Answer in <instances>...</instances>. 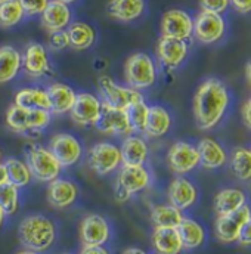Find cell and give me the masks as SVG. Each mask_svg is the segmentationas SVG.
Instances as JSON below:
<instances>
[{"label":"cell","mask_w":251,"mask_h":254,"mask_svg":"<svg viewBox=\"0 0 251 254\" xmlns=\"http://www.w3.org/2000/svg\"><path fill=\"white\" fill-rule=\"evenodd\" d=\"M148 111H149V105L145 102V99L131 104L126 110V114H127L130 126L133 128V133H143L146 119H148Z\"/></svg>","instance_id":"37"},{"label":"cell","mask_w":251,"mask_h":254,"mask_svg":"<svg viewBox=\"0 0 251 254\" xmlns=\"http://www.w3.org/2000/svg\"><path fill=\"white\" fill-rule=\"evenodd\" d=\"M250 151H251V149H250Z\"/></svg>","instance_id":"55"},{"label":"cell","mask_w":251,"mask_h":254,"mask_svg":"<svg viewBox=\"0 0 251 254\" xmlns=\"http://www.w3.org/2000/svg\"><path fill=\"white\" fill-rule=\"evenodd\" d=\"M102 113V102L99 96L87 92L77 93L75 102L69 111L71 120L77 126H95Z\"/></svg>","instance_id":"11"},{"label":"cell","mask_w":251,"mask_h":254,"mask_svg":"<svg viewBox=\"0 0 251 254\" xmlns=\"http://www.w3.org/2000/svg\"><path fill=\"white\" fill-rule=\"evenodd\" d=\"M18 1L22 6L25 15H30V16L42 15V12L46 9L49 3V0H18Z\"/></svg>","instance_id":"39"},{"label":"cell","mask_w":251,"mask_h":254,"mask_svg":"<svg viewBox=\"0 0 251 254\" xmlns=\"http://www.w3.org/2000/svg\"><path fill=\"white\" fill-rule=\"evenodd\" d=\"M58 1H63L65 4H71V3H74V1H77V0H58Z\"/></svg>","instance_id":"51"},{"label":"cell","mask_w":251,"mask_h":254,"mask_svg":"<svg viewBox=\"0 0 251 254\" xmlns=\"http://www.w3.org/2000/svg\"><path fill=\"white\" fill-rule=\"evenodd\" d=\"M149 219H151V223L154 225V228L178 229V226L184 220V214L181 210H178L176 207H173L170 204H157L151 208Z\"/></svg>","instance_id":"32"},{"label":"cell","mask_w":251,"mask_h":254,"mask_svg":"<svg viewBox=\"0 0 251 254\" xmlns=\"http://www.w3.org/2000/svg\"><path fill=\"white\" fill-rule=\"evenodd\" d=\"M196 149L199 154V164L205 169H219L228 160L225 148L214 139L210 137L201 139Z\"/></svg>","instance_id":"25"},{"label":"cell","mask_w":251,"mask_h":254,"mask_svg":"<svg viewBox=\"0 0 251 254\" xmlns=\"http://www.w3.org/2000/svg\"><path fill=\"white\" fill-rule=\"evenodd\" d=\"M78 238L83 247L105 246L111 240V226L104 216L96 213L87 214L80 222Z\"/></svg>","instance_id":"9"},{"label":"cell","mask_w":251,"mask_h":254,"mask_svg":"<svg viewBox=\"0 0 251 254\" xmlns=\"http://www.w3.org/2000/svg\"><path fill=\"white\" fill-rule=\"evenodd\" d=\"M6 126L15 133L40 131L51 125L52 114L45 110H27L10 105L6 111Z\"/></svg>","instance_id":"6"},{"label":"cell","mask_w":251,"mask_h":254,"mask_svg":"<svg viewBox=\"0 0 251 254\" xmlns=\"http://www.w3.org/2000/svg\"><path fill=\"white\" fill-rule=\"evenodd\" d=\"M3 163V149L0 148V164Z\"/></svg>","instance_id":"52"},{"label":"cell","mask_w":251,"mask_h":254,"mask_svg":"<svg viewBox=\"0 0 251 254\" xmlns=\"http://www.w3.org/2000/svg\"><path fill=\"white\" fill-rule=\"evenodd\" d=\"M95 127L104 133V134H111V136H130L133 134V128L128 123L127 114L125 110H116L108 105L102 104V113Z\"/></svg>","instance_id":"16"},{"label":"cell","mask_w":251,"mask_h":254,"mask_svg":"<svg viewBox=\"0 0 251 254\" xmlns=\"http://www.w3.org/2000/svg\"><path fill=\"white\" fill-rule=\"evenodd\" d=\"M193 33V19L182 9H170L161 18V36L187 42Z\"/></svg>","instance_id":"14"},{"label":"cell","mask_w":251,"mask_h":254,"mask_svg":"<svg viewBox=\"0 0 251 254\" xmlns=\"http://www.w3.org/2000/svg\"><path fill=\"white\" fill-rule=\"evenodd\" d=\"M120 152H122V164L145 166L149 155V146L142 136L130 134L125 137L120 146Z\"/></svg>","instance_id":"22"},{"label":"cell","mask_w":251,"mask_h":254,"mask_svg":"<svg viewBox=\"0 0 251 254\" xmlns=\"http://www.w3.org/2000/svg\"><path fill=\"white\" fill-rule=\"evenodd\" d=\"M196 198H198V190L195 188V185L187 178H182V176L175 178L167 188L169 204L176 207L181 211L192 207Z\"/></svg>","instance_id":"21"},{"label":"cell","mask_w":251,"mask_h":254,"mask_svg":"<svg viewBox=\"0 0 251 254\" xmlns=\"http://www.w3.org/2000/svg\"><path fill=\"white\" fill-rule=\"evenodd\" d=\"M71 9L68 4L58 0H49L46 9L40 15V22L43 28L51 34L57 31H63L71 24Z\"/></svg>","instance_id":"20"},{"label":"cell","mask_w":251,"mask_h":254,"mask_svg":"<svg viewBox=\"0 0 251 254\" xmlns=\"http://www.w3.org/2000/svg\"><path fill=\"white\" fill-rule=\"evenodd\" d=\"M151 244L155 254H181L184 252L182 240L175 228H154Z\"/></svg>","instance_id":"24"},{"label":"cell","mask_w":251,"mask_h":254,"mask_svg":"<svg viewBox=\"0 0 251 254\" xmlns=\"http://www.w3.org/2000/svg\"><path fill=\"white\" fill-rule=\"evenodd\" d=\"M225 19L219 13L201 10L193 19V36L205 45L219 42L225 34Z\"/></svg>","instance_id":"12"},{"label":"cell","mask_w":251,"mask_h":254,"mask_svg":"<svg viewBox=\"0 0 251 254\" xmlns=\"http://www.w3.org/2000/svg\"><path fill=\"white\" fill-rule=\"evenodd\" d=\"M107 12L116 21L131 22L143 15L145 0H110Z\"/></svg>","instance_id":"26"},{"label":"cell","mask_w":251,"mask_h":254,"mask_svg":"<svg viewBox=\"0 0 251 254\" xmlns=\"http://www.w3.org/2000/svg\"><path fill=\"white\" fill-rule=\"evenodd\" d=\"M246 77H247V81L250 83L251 86V61L247 64V66H246Z\"/></svg>","instance_id":"48"},{"label":"cell","mask_w":251,"mask_h":254,"mask_svg":"<svg viewBox=\"0 0 251 254\" xmlns=\"http://www.w3.org/2000/svg\"><path fill=\"white\" fill-rule=\"evenodd\" d=\"M58 231L52 219L43 214L25 216L18 226V238L24 249L45 253L51 250L57 241Z\"/></svg>","instance_id":"2"},{"label":"cell","mask_w":251,"mask_h":254,"mask_svg":"<svg viewBox=\"0 0 251 254\" xmlns=\"http://www.w3.org/2000/svg\"><path fill=\"white\" fill-rule=\"evenodd\" d=\"M3 1H6V0H0V3H3Z\"/></svg>","instance_id":"53"},{"label":"cell","mask_w":251,"mask_h":254,"mask_svg":"<svg viewBox=\"0 0 251 254\" xmlns=\"http://www.w3.org/2000/svg\"><path fill=\"white\" fill-rule=\"evenodd\" d=\"M22 68V55L13 46H0V84L12 81Z\"/></svg>","instance_id":"30"},{"label":"cell","mask_w":251,"mask_h":254,"mask_svg":"<svg viewBox=\"0 0 251 254\" xmlns=\"http://www.w3.org/2000/svg\"><path fill=\"white\" fill-rule=\"evenodd\" d=\"M0 205L6 216H13L19 210V188L12 184H6L0 188Z\"/></svg>","instance_id":"38"},{"label":"cell","mask_w":251,"mask_h":254,"mask_svg":"<svg viewBox=\"0 0 251 254\" xmlns=\"http://www.w3.org/2000/svg\"><path fill=\"white\" fill-rule=\"evenodd\" d=\"M238 241H240L243 246H251V217L247 220V223L243 226Z\"/></svg>","instance_id":"42"},{"label":"cell","mask_w":251,"mask_h":254,"mask_svg":"<svg viewBox=\"0 0 251 254\" xmlns=\"http://www.w3.org/2000/svg\"><path fill=\"white\" fill-rule=\"evenodd\" d=\"M123 254H148L145 250H142V249H139V247H128V249H126Z\"/></svg>","instance_id":"47"},{"label":"cell","mask_w":251,"mask_h":254,"mask_svg":"<svg viewBox=\"0 0 251 254\" xmlns=\"http://www.w3.org/2000/svg\"><path fill=\"white\" fill-rule=\"evenodd\" d=\"M6 184H9V178H7L6 167H4V164L1 163V164H0V188H1L3 185H6Z\"/></svg>","instance_id":"46"},{"label":"cell","mask_w":251,"mask_h":254,"mask_svg":"<svg viewBox=\"0 0 251 254\" xmlns=\"http://www.w3.org/2000/svg\"><path fill=\"white\" fill-rule=\"evenodd\" d=\"M157 58L160 64L167 69H175L187 60L188 57V43L178 39L160 37L157 43Z\"/></svg>","instance_id":"17"},{"label":"cell","mask_w":251,"mask_h":254,"mask_svg":"<svg viewBox=\"0 0 251 254\" xmlns=\"http://www.w3.org/2000/svg\"><path fill=\"white\" fill-rule=\"evenodd\" d=\"M246 205V193L235 188L220 190L214 196V211L217 216H226Z\"/></svg>","instance_id":"31"},{"label":"cell","mask_w":251,"mask_h":254,"mask_svg":"<svg viewBox=\"0 0 251 254\" xmlns=\"http://www.w3.org/2000/svg\"><path fill=\"white\" fill-rule=\"evenodd\" d=\"M152 184L151 172L145 166L122 164L117 175L114 195L119 202L128 201L133 195L148 190Z\"/></svg>","instance_id":"3"},{"label":"cell","mask_w":251,"mask_h":254,"mask_svg":"<svg viewBox=\"0 0 251 254\" xmlns=\"http://www.w3.org/2000/svg\"><path fill=\"white\" fill-rule=\"evenodd\" d=\"M80 254H111L105 246H96V247H81Z\"/></svg>","instance_id":"44"},{"label":"cell","mask_w":251,"mask_h":254,"mask_svg":"<svg viewBox=\"0 0 251 254\" xmlns=\"http://www.w3.org/2000/svg\"><path fill=\"white\" fill-rule=\"evenodd\" d=\"M46 198H48V202L55 208H60V210L68 208L78 198V187L69 179L58 178L49 182V187L46 190Z\"/></svg>","instance_id":"19"},{"label":"cell","mask_w":251,"mask_h":254,"mask_svg":"<svg viewBox=\"0 0 251 254\" xmlns=\"http://www.w3.org/2000/svg\"><path fill=\"white\" fill-rule=\"evenodd\" d=\"M63 254H72V253H63Z\"/></svg>","instance_id":"54"},{"label":"cell","mask_w":251,"mask_h":254,"mask_svg":"<svg viewBox=\"0 0 251 254\" xmlns=\"http://www.w3.org/2000/svg\"><path fill=\"white\" fill-rule=\"evenodd\" d=\"M68 39H69V48L75 51H86L93 46L96 40V31L95 28L83 21L71 22L66 27Z\"/></svg>","instance_id":"29"},{"label":"cell","mask_w":251,"mask_h":254,"mask_svg":"<svg viewBox=\"0 0 251 254\" xmlns=\"http://www.w3.org/2000/svg\"><path fill=\"white\" fill-rule=\"evenodd\" d=\"M87 164L98 176H108L122 166L120 148L111 142H98L87 151Z\"/></svg>","instance_id":"8"},{"label":"cell","mask_w":251,"mask_h":254,"mask_svg":"<svg viewBox=\"0 0 251 254\" xmlns=\"http://www.w3.org/2000/svg\"><path fill=\"white\" fill-rule=\"evenodd\" d=\"M167 164L176 175H187L199 166V154L196 146L189 142H176L167 152Z\"/></svg>","instance_id":"15"},{"label":"cell","mask_w":251,"mask_h":254,"mask_svg":"<svg viewBox=\"0 0 251 254\" xmlns=\"http://www.w3.org/2000/svg\"><path fill=\"white\" fill-rule=\"evenodd\" d=\"M16 254H42V253H37V252H31V250H27V249H22V250H19Z\"/></svg>","instance_id":"50"},{"label":"cell","mask_w":251,"mask_h":254,"mask_svg":"<svg viewBox=\"0 0 251 254\" xmlns=\"http://www.w3.org/2000/svg\"><path fill=\"white\" fill-rule=\"evenodd\" d=\"M250 217L251 208L247 204L231 214L219 216L216 220V226H214L217 240L222 243H226V244L238 241L241 229Z\"/></svg>","instance_id":"13"},{"label":"cell","mask_w":251,"mask_h":254,"mask_svg":"<svg viewBox=\"0 0 251 254\" xmlns=\"http://www.w3.org/2000/svg\"><path fill=\"white\" fill-rule=\"evenodd\" d=\"M243 120H244V125L251 128V98L243 107Z\"/></svg>","instance_id":"45"},{"label":"cell","mask_w":251,"mask_h":254,"mask_svg":"<svg viewBox=\"0 0 251 254\" xmlns=\"http://www.w3.org/2000/svg\"><path fill=\"white\" fill-rule=\"evenodd\" d=\"M170 127H172V116L164 107L160 105L149 107L146 125L143 130V134L146 137H152V139L161 137L169 133Z\"/></svg>","instance_id":"28"},{"label":"cell","mask_w":251,"mask_h":254,"mask_svg":"<svg viewBox=\"0 0 251 254\" xmlns=\"http://www.w3.org/2000/svg\"><path fill=\"white\" fill-rule=\"evenodd\" d=\"M31 176L43 184H49L58 179L63 173V166L55 158V155L49 151V148L43 145H31L27 149V160H25Z\"/></svg>","instance_id":"4"},{"label":"cell","mask_w":251,"mask_h":254,"mask_svg":"<svg viewBox=\"0 0 251 254\" xmlns=\"http://www.w3.org/2000/svg\"><path fill=\"white\" fill-rule=\"evenodd\" d=\"M49 151L55 155L63 169L75 166L83 157V146L71 133L54 134L49 140Z\"/></svg>","instance_id":"10"},{"label":"cell","mask_w":251,"mask_h":254,"mask_svg":"<svg viewBox=\"0 0 251 254\" xmlns=\"http://www.w3.org/2000/svg\"><path fill=\"white\" fill-rule=\"evenodd\" d=\"M49 48L52 51H63V49L69 48V39H68L66 30L51 33V36H49Z\"/></svg>","instance_id":"40"},{"label":"cell","mask_w":251,"mask_h":254,"mask_svg":"<svg viewBox=\"0 0 251 254\" xmlns=\"http://www.w3.org/2000/svg\"><path fill=\"white\" fill-rule=\"evenodd\" d=\"M46 92L51 102V114L63 116L71 111L77 98V92L71 86L61 81H55L49 84Z\"/></svg>","instance_id":"23"},{"label":"cell","mask_w":251,"mask_h":254,"mask_svg":"<svg viewBox=\"0 0 251 254\" xmlns=\"http://www.w3.org/2000/svg\"><path fill=\"white\" fill-rule=\"evenodd\" d=\"M199 6L205 12H213L220 15L228 9L229 0H199Z\"/></svg>","instance_id":"41"},{"label":"cell","mask_w":251,"mask_h":254,"mask_svg":"<svg viewBox=\"0 0 251 254\" xmlns=\"http://www.w3.org/2000/svg\"><path fill=\"white\" fill-rule=\"evenodd\" d=\"M6 217H7V216H6L4 210H3V208H1V205H0V228L4 225V220H6Z\"/></svg>","instance_id":"49"},{"label":"cell","mask_w":251,"mask_h":254,"mask_svg":"<svg viewBox=\"0 0 251 254\" xmlns=\"http://www.w3.org/2000/svg\"><path fill=\"white\" fill-rule=\"evenodd\" d=\"M3 164H4L6 172H7L9 184L15 185L19 190L30 185L33 176H31V172H30V169H28V166H27V163L24 160L10 157Z\"/></svg>","instance_id":"34"},{"label":"cell","mask_w":251,"mask_h":254,"mask_svg":"<svg viewBox=\"0 0 251 254\" xmlns=\"http://www.w3.org/2000/svg\"><path fill=\"white\" fill-rule=\"evenodd\" d=\"M125 80L128 87L145 90L157 81V66L154 60L143 52L130 55L125 64Z\"/></svg>","instance_id":"5"},{"label":"cell","mask_w":251,"mask_h":254,"mask_svg":"<svg viewBox=\"0 0 251 254\" xmlns=\"http://www.w3.org/2000/svg\"><path fill=\"white\" fill-rule=\"evenodd\" d=\"M178 232H179V237L182 240L184 250H193V249H198L204 244L205 231L193 219L184 217V220L178 226Z\"/></svg>","instance_id":"33"},{"label":"cell","mask_w":251,"mask_h":254,"mask_svg":"<svg viewBox=\"0 0 251 254\" xmlns=\"http://www.w3.org/2000/svg\"><path fill=\"white\" fill-rule=\"evenodd\" d=\"M25 16V12L18 0H6L0 3V27L10 28L19 24Z\"/></svg>","instance_id":"35"},{"label":"cell","mask_w":251,"mask_h":254,"mask_svg":"<svg viewBox=\"0 0 251 254\" xmlns=\"http://www.w3.org/2000/svg\"><path fill=\"white\" fill-rule=\"evenodd\" d=\"M13 105L27 110L51 111V102L46 89L42 87H22L15 93Z\"/></svg>","instance_id":"27"},{"label":"cell","mask_w":251,"mask_h":254,"mask_svg":"<svg viewBox=\"0 0 251 254\" xmlns=\"http://www.w3.org/2000/svg\"><path fill=\"white\" fill-rule=\"evenodd\" d=\"M98 89L101 102L116 110H127L131 104L142 101L143 95L128 86H120L110 75H101L98 78Z\"/></svg>","instance_id":"7"},{"label":"cell","mask_w":251,"mask_h":254,"mask_svg":"<svg viewBox=\"0 0 251 254\" xmlns=\"http://www.w3.org/2000/svg\"><path fill=\"white\" fill-rule=\"evenodd\" d=\"M229 105V93L226 86L217 78H208L195 92L193 119L201 130H210L217 126Z\"/></svg>","instance_id":"1"},{"label":"cell","mask_w":251,"mask_h":254,"mask_svg":"<svg viewBox=\"0 0 251 254\" xmlns=\"http://www.w3.org/2000/svg\"><path fill=\"white\" fill-rule=\"evenodd\" d=\"M232 172L240 181H251V151L247 148H237L231 160Z\"/></svg>","instance_id":"36"},{"label":"cell","mask_w":251,"mask_h":254,"mask_svg":"<svg viewBox=\"0 0 251 254\" xmlns=\"http://www.w3.org/2000/svg\"><path fill=\"white\" fill-rule=\"evenodd\" d=\"M232 6L240 12V13H249L251 12V0H229Z\"/></svg>","instance_id":"43"},{"label":"cell","mask_w":251,"mask_h":254,"mask_svg":"<svg viewBox=\"0 0 251 254\" xmlns=\"http://www.w3.org/2000/svg\"><path fill=\"white\" fill-rule=\"evenodd\" d=\"M22 69L33 78H40L52 72L48 51L40 43H30L22 55Z\"/></svg>","instance_id":"18"}]
</instances>
